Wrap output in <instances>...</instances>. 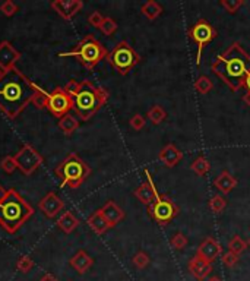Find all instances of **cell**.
<instances>
[{"mask_svg":"<svg viewBox=\"0 0 250 281\" xmlns=\"http://www.w3.org/2000/svg\"><path fill=\"white\" fill-rule=\"evenodd\" d=\"M37 84L18 69L4 72L0 79V111L10 120L16 119L31 102Z\"/></svg>","mask_w":250,"mask_h":281,"instance_id":"6da1fadb","label":"cell"},{"mask_svg":"<svg viewBox=\"0 0 250 281\" xmlns=\"http://www.w3.org/2000/svg\"><path fill=\"white\" fill-rule=\"evenodd\" d=\"M211 71L233 93H237L240 88H243L245 79L250 72V54L239 41H234L212 62Z\"/></svg>","mask_w":250,"mask_h":281,"instance_id":"7a4b0ae2","label":"cell"},{"mask_svg":"<svg viewBox=\"0 0 250 281\" xmlns=\"http://www.w3.org/2000/svg\"><path fill=\"white\" fill-rule=\"evenodd\" d=\"M32 214L34 208L15 189H7V193L0 204V226L12 234L19 230Z\"/></svg>","mask_w":250,"mask_h":281,"instance_id":"3957f363","label":"cell"},{"mask_svg":"<svg viewBox=\"0 0 250 281\" xmlns=\"http://www.w3.org/2000/svg\"><path fill=\"white\" fill-rule=\"evenodd\" d=\"M108 98L110 93L105 88L95 87L89 79H85L81 82L79 93L74 97V111L78 117H81V120L86 122L100 111Z\"/></svg>","mask_w":250,"mask_h":281,"instance_id":"277c9868","label":"cell"},{"mask_svg":"<svg viewBox=\"0 0 250 281\" xmlns=\"http://www.w3.org/2000/svg\"><path fill=\"white\" fill-rule=\"evenodd\" d=\"M108 51L107 49L101 44L100 41L92 35H86L83 37L74 50L68 51V53H62L60 56L62 57H66V56H74L76 60L88 71H92L101 60H104L107 57Z\"/></svg>","mask_w":250,"mask_h":281,"instance_id":"5b68a950","label":"cell"},{"mask_svg":"<svg viewBox=\"0 0 250 281\" xmlns=\"http://www.w3.org/2000/svg\"><path fill=\"white\" fill-rule=\"evenodd\" d=\"M54 172L65 186H69L72 189L79 187L91 175L89 166L75 153L69 154L63 161H60Z\"/></svg>","mask_w":250,"mask_h":281,"instance_id":"8992f818","label":"cell"},{"mask_svg":"<svg viewBox=\"0 0 250 281\" xmlns=\"http://www.w3.org/2000/svg\"><path fill=\"white\" fill-rule=\"evenodd\" d=\"M105 60L120 75H127L142 60V57L126 40H123L117 43L113 50L108 51Z\"/></svg>","mask_w":250,"mask_h":281,"instance_id":"52a82bcc","label":"cell"},{"mask_svg":"<svg viewBox=\"0 0 250 281\" xmlns=\"http://www.w3.org/2000/svg\"><path fill=\"white\" fill-rule=\"evenodd\" d=\"M148 208V214L150 217L160 226V227H166L168 226L175 217L180 214V208L175 204L174 201L168 196V195H158V198L150 205Z\"/></svg>","mask_w":250,"mask_h":281,"instance_id":"ba28073f","label":"cell"},{"mask_svg":"<svg viewBox=\"0 0 250 281\" xmlns=\"http://www.w3.org/2000/svg\"><path fill=\"white\" fill-rule=\"evenodd\" d=\"M217 35H218L217 29L211 25L206 19H198L193 25L189 28V37L196 43V47H198L196 65H200V59H202V51H203V49L212 40H215Z\"/></svg>","mask_w":250,"mask_h":281,"instance_id":"9c48e42d","label":"cell"},{"mask_svg":"<svg viewBox=\"0 0 250 281\" xmlns=\"http://www.w3.org/2000/svg\"><path fill=\"white\" fill-rule=\"evenodd\" d=\"M13 157L16 160L18 169L25 176H31L43 164V155L29 144H25Z\"/></svg>","mask_w":250,"mask_h":281,"instance_id":"30bf717a","label":"cell"},{"mask_svg":"<svg viewBox=\"0 0 250 281\" xmlns=\"http://www.w3.org/2000/svg\"><path fill=\"white\" fill-rule=\"evenodd\" d=\"M47 108L54 117H63L69 114L71 110H74V98L65 93L62 87H57L49 94V102Z\"/></svg>","mask_w":250,"mask_h":281,"instance_id":"8fae6325","label":"cell"},{"mask_svg":"<svg viewBox=\"0 0 250 281\" xmlns=\"http://www.w3.org/2000/svg\"><path fill=\"white\" fill-rule=\"evenodd\" d=\"M145 175H147V182L142 183V185H139V186L133 190V195H135V198H136L141 204L150 206V205L158 198L160 193H158V190H157V187H155V185H154L152 176H151L148 170H145Z\"/></svg>","mask_w":250,"mask_h":281,"instance_id":"7c38bea8","label":"cell"},{"mask_svg":"<svg viewBox=\"0 0 250 281\" xmlns=\"http://www.w3.org/2000/svg\"><path fill=\"white\" fill-rule=\"evenodd\" d=\"M50 6L59 16L69 21L75 16L78 12L82 10L83 3L81 0H53Z\"/></svg>","mask_w":250,"mask_h":281,"instance_id":"4fadbf2b","label":"cell"},{"mask_svg":"<svg viewBox=\"0 0 250 281\" xmlns=\"http://www.w3.org/2000/svg\"><path fill=\"white\" fill-rule=\"evenodd\" d=\"M196 255L202 258L203 261L212 264L217 258H220V256L223 255V246H221V243L217 239H214V237L209 236V237L203 239V242L198 246Z\"/></svg>","mask_w":250,"mask_h":281,"instance_id":"5bb4252c","label":"cell"},{"mask_svg":"<svg viewBox=\"0 0 250 281\" xmlns=\"http://www.w3.org/2000/svg\"><path fill=\"white\" fill-rule=\"evenodd\" d=\"M21 59V53L16 50L9 41L0 43V69L3 72H7L13 68H16V63Z\"/></svg>","mask_w":250,"mask_h":281,"instance_id":"9a60e30c","label":"cell"},{"mask_svg":"<svg viewBox=\"0 0 250 281\" xmlns=\"http://www.w3.org/2000/svg\"><path fill=\"white\" fill-rule=\"evenodd\" d=\"M40 211L47 217V218H54L63 208H65V201L54 192H49L40 202H38Z\"/></svg>","mask_w":250,"mask_h":281,"instance_id":"2e32d148","label":"cell"},{"mask_svg":"<svg viewBox=\"0 0 250 281\" xmlns=\"http://www.w3.org/2000/svg\"><path fill=\"white\" fill-rule=\"evenodd\" d=\"M189 273L196 279L198 281H203L205 279L209 277V274L212 273V264L203 261L202 258L198 255H195L190 261H189Z\"/></svg>","mask_w":250,"mask_h":281,"instance_id":"e0dca14e","label":"cell"},{"mask_svg":"<svg viewBox=\"0 0 250 281\" xmlns=\"http://www.w3.org/2000/svg\"><path fill=\"white\" fill-rule=\"evenodd\" d=\"M101 214L104 215V218L107 220V223L110 224V227H116L119 223H122V220L125 218V211L116 204L114 201H107L102 208H100Z\"/></svg>","mask_w":250,"mask_h":281,"instance_id":"ac0fdd59","label":"cell"},{"mask_svg":"<svg viewBox=\"0 0 250 281\" xmlns=\"http://www.w3.org/2000/svg\"><path fill=\"white\" fill-rule=\"evenodd\" d=\"M158 160L168 169L175 167L181 160H183V153L175 147L174 144H167L160 154H158Z\"/></svg>","mask_w":250,"mask_h":281,"instance_id":"d6986e66","label":"cell"},{"mask_svg":"<svg viewBox=\"0 0 250 281\" xmlns=\"http://www.w3.org/2000/svg\"><path fill=\"white\" fill-rule=\"evenodd\" d=\"M71 265L75 268L79 274H85L94 265V259L88 255L85 251H79L71 258Z\"/></svg>","mask_w":250,"mask_h":281,"instance_id":"ffe728a7","label":"cell"},{"mask_svg":"<svg viewBox=\"0 0 250 281\" xmlns=\"http://www.w3.org/2000/svg\"><path fill=\"white\" fill-rule=\"evenodd\" d=\"M214 186H215L223 195H228V193L237 186V179H236L231 173H228V172H221V173L217 176V179L214 180Z\"/></svg>","mask_w":250,"mask_h":281,"instance_id":"44dd1931","label":"cell"},{"mask_svg":"<svg viewBox=\"0 0 250 281\" xmlns=\"http://www.w3.org/2000/svg\"><path fill=\"white\" fill-rule=\"evenodd\" d=\"M86 223H88V226L92 229V231L97 233V234H104L108 229H111L110 224L107 223V220L104 218V215L101 214L100 209L95 211L94 214H91V215L88 217Z\"/></svg>","mask_w":250,"mask_h":281,"instance_id":"7402d4cb","label":"cell"},{"mask_svg":"<svg viewBox=\"0 0 250 281\" xmlns=\"http://www.w3.org/2000/svg\"><path fill=\"white\" fill-rule=\"evenodd\" d=\"M78 226H79V220L76 218L71 211H65L62 214V217L57 220V227L63 231V233H66V234H71Z\"/></svg>","mask_w":250,"mask_h":281,"instance_id":"603a6c76","label":"cell"},{"mask_svg":"<svg viewBox=\"0 0 250 281\" xmlns=\"http://www.w3.org/2000/svg\"><path fill=\"white\" fill-rule=\"evenodd\" d=\"M141 12H142V15H144L147 19L154 21V19H157V18L163 13V6H161L158 1H155V0H150V1H147L145 4H142Z\"/></svg>","mask_w":250,"mask_h":281,"instance_id":"cb8c5ba5","label":"cell"},{"mask_svg":"<svg viewBox=\"0 0 250 281\" xmlns=\"http://www.w3.org/2000/svg\"><path fill=\"white\" fill-rule=\"evenodd\" d=\"M59 128L62 129V132H63L65 135L71 136L76 129L79 128V122H78L76 117H74V116L69 113V114L63 116V117L59 120Z\"/></svg>","mask_w":250,"mask_h":281,"instance_id":"d4e9b609","label":"cell"},{"mask_svg":"<svg viewBox=\"0 0 250 281\" xmlns=\"http://www.w3.org/2000/svg\"><path fill=\"white\" fill-rule=\"evenodd\" d=\"M147 117L150 119L154 125H160V123H163L167 119V111L164 110V107H161V105L157 104V105H152L150 110H148Z\"/></svg>","mask_w":250,"mask_h":281,"instance_id":"484cf974","label":"cell"},{"mask_svg":"<svg viewBox=\"0 0 250 281\" xmlns=\"http://www.w3.org/2000/svg\"><path fill=\"white\" fill-rule=\"evenodd\" d=\"M190 170H192L193 173H196L198 176H205V175L211 170V164H209V161H208L206 157L199 155V157L190 164Z\"/></svg>","mask_w":250,"mask_h":281,"instance_id":"4316f807","label":"cell"},{"mask_svg":"<svg viewBox=\"0 0 250 281\" xmlns=\"http://www.w3.org/2000/svg\"><path fill=\"white\" fill-rule=\"evenodd\" d=\"M31 102H32V104H34L37 108H40V110L47 108V102H49V93H47V91H44L41 87H38V85H37L35 93H34V97H32Z\"/></svg>","mask_w":250,"mask_h":281,"instance_id":"83f0119b","label":"cell"},{"mask_svg":"<svg viewBox=\"0 0 250 281\" xmlns=\"http://www.w3.org/2000/svg\"><path fill=\"white\" fill-rule=\"evenodd\" d=\"M248 246H249L248 242H245L240 236H233L231 240L228 242V251L239 256L248 249Z\"/></svg>","mask_w":250,"mask_h":281,"instance_id":"f1b7e54d","label":"cell"},{"mask_svg":"<svg viewBox=\"0 0 250 281\" xmlns=\"http://www.w3.org/2000/svg\"><path fill=\"white\" fill-rule=\"evenodd\" d=\"M212 88H214V82L206 77V75L199 77L196 79V82H195V90H196L199 94H202V95L208 94Z\"/></svg>","mask_w":250,"mask_h":281,"instance_id":"f546056e","label":"cell"},{"mask_svg":"<svg viewBox=\"0 0 250 281\" xmlns=\"http://www.w3.org/2000/svg\"><path fill=\"white\" fill-rule=\"evenodd\" d=\"M209 209L214 212V214H221L227 206V199H225L223 195H214L211 199H209Z\"/></svg>","mask_w":250,"mask_h":281,"instance_id":"4dcf8cb0","label":"cell"},{"mask_svg":"<svg viewBox=\"0 0 250 281\" xmlns=\"http://www.w3.org/2000/svg\"><path fill=\"white\" fill-rule=\"evenodd\" d=\"M150 262H151L150 255H148L147 252H144V251H139L136 255L132 258V264H133V267L138 268V270H144V268H147V267L150 265Z\"/></svg>","mask_w":250,"mask_h":281,"instance_id":"1f68e13d","label":"cell"},{"mask_svg":"<svg viewBox=\"0 0 250 281\" xmlns=\"http://www.w3.org/2000/svg\"><path fill=\"white\" fill-rule=\"evenodd\" d=\"M187 243H189V240L183 233H175L174 236L170 239V245L173 246V249H175V251H183L187 246Z\"/></svg>","mask_w":250,"mask_h":281,"instance_id":"d6a6232c","label":"cell"},{"mask_svg":"<svg viewBox=\"0 0 250 281\" xmlns=\"http://www.w3.org/2000/svg\"><path fill=\"white\" fill-rule=\"evenodd\" d=\"M117 22L113 19V18H110V16H107V18H104V22H102V25L100 26V31L104 34V35H113L116 31H117Z\"/></svg>","mask_w":250,"mask_h":281,"instance_id":"836d02e7","label":"cell"},{"mask_svg":"<svg viewBox=\"0 0 250 281\" xmlns=\"http://www.w3.org/2000/svg\"><path fill=\"white\" fill-rule=\"evenodd\" d=\"M0 167H1L3 172H6V173H9V175L13 173V172L18 169L15 157H13V155H6V157L1 160V163H0Z\"/></svg>","mask_w":250,"mask_h":281,"instance_id":"e575fe53","label":"cell"},{"mask_svg":"<svg viewBox=\"0 0 250 281\" xmlns=\"http://www.w3.org/2000/svg\"><path fill=\"white\" fill-rule=\"evenodd\" d=\"M32 267H34V261L29 256H21L16 262V268L22 274H28L32 270Z\"/></svg>","mask_w":250,"mask_h":281,"instance_id":"d590c367","label":"cell"},{"mask_svg":"<svg viewBox=\"0 0 250 281\" xmlns=\"http://www.w3.org/2000/svg\"><path fill=\"white\" fill-rule=\"evenodd\" d=\"M245 4L243 0H221V6L224 7L228 13H236L239 9Z\"/></svg>","mask_w":250,"mask_h":281,"instance_id":"8d00e7d4","label":"cell"},{"mask_svg":"<svg viewBox=\"0 0 250 281\" xmlns=\"http://www.w3.org/2000/svg\"><path fill=\"white\" fill-rule=\"evenodd\" d=\"M129 125H130V128L135 129V130H142L147 125V119L142 114L136 113V114H133V117H130Z\"/></svg>","mask_w":250,"mask_h":281,"instance_id":"74e56055","label":"cell"},{"mask_svg":"<svg viewBox=\"0 0 250 281\" xmlns=\"http://www.w3.org/2000/svg\"><path fill=\"white\" fill-rule=\"evenodd\" d=\"M221 259H223V264H224L227 268H234L237 264H239V259H240V256L236 255V254H233V252H225L221 255Z\"/></svg>","mask_w":250,"mask_h":281,"instance_id":"f35d334b","label":"cell"},{"mask_svg":"<svg viewBox=\"0 0 250 281\" xmlns=\"http://www.w3.org/2000/svg\"><path fill=\"white\" fill-rule=\"evenodd\" d=\"M0 10L3 12V15H6V16H13L16 12H18V6L12 1V0H6L4 3H1V6H0Z\"/></svg>","mask_w":250,"mask_h":281,"instance_id":"ab89813d","label":"cell"},{"mask_svg":"<svg viewBox=\"0 0 250 281\" xmlns=\"http://www.w3.org/2000/svg\"><path fill=\"white\" fill-rule=\"evenodd\" d=\"M63 90H65L66 94H69L74 98L76 94L79 93V90H81V82H78L75 79H71L69 82H66V85L63 87Z\"/></svg>","mask_w":250,"mask_h":281,"instance_id":"60d3db41","label":"cell"},{"mask_svg":"<svg viewBox=\"0 0 250 281\" xmlns=\"http://www.w3.org/2000/svg\"><path fill=\"white\" fill-rule=\"evenodd\" d=\"M88 22H89V25H92L94 28H98V29H100V26L102 25V22H104V16L101 15L98 10H94V12L88 16Z\"/></svg>","mask_w":250,"mask_h":281,"instance_id":"b9f144b4","label":"cell"},{"mask_svg":"<svg viewBox=\"0 0 250 281\" xmlns=\"http://www.w3.org/2000/svg\"><path fill=\"white\" fill-rule=\"evenodd\" d=\"M38 281H59V280H57L54 276H51V274H46V276H43Z\"/></svg>","mask_w":250,"mask_h":281,"instance_id":"7bdbcfd3","label":"cell"},{"mask_svg":"<svg viewBox=\"0 0 250 281\" xmlns=\"http://www.w3.org/2000/svg\"><path fill=\"white\" fill-rule=\"evenodd\" d=\"M6 193H7V189H4V187L0 185V204L3 202V199H4V196H6Z\"/></svg>","mask_w":250,"mask_h":281,"instance_id":"ee69618b","label":"cell"},{"mask_svg":"<svg viewBox=\"0 0 250 281\" xmlns=\"http://www.w3.org/2000/svg\"><path fill=\"white\" fill-rule=\"evenodd\" d=\"M243 88H246V90H248V93H250V72L248 74L246 79H245V85H243Z\"/></svg>","mask_w":250,"mask_h":281,"instance_id":"f6af8a7d","label":"cell"},{"mask_svg":"<svg viewBox=\"0 0 250 281\" xmlns=\"http://www.w3.org/2000/svg\"><path fill=\"white\" fill-rule=\"evenodd\" d=\"M243 101L246 102V105H249L250 107V93H248V94L243 95Z\"/></svg>","mask_w":250,"mask_h":281,"instance_id":"bcb514c9","label":"cell"},{"mask_svg":"<svg viewBox=\"0 0 250 281\" xmlns=\"http://www.w3.org/2000/svg\"><path fill=\"white\" fill-rule=\"evenodd\" d=\"M206 281H223L220 277H217V276H212V277H209Z\"/></svg>","mask_w":250,"mask_h":281,"instance_id":"7dc6e473","label":"cell"},{"mask_svg":"<svg viewBox=\"0 0 250 281\" xmlns=\"http://www.w3.org/2000/svg\"><path fill=\"white\" fill-rule=\"evenodd\" d=\"M3 75H4V72H3V71H1V69H0V79H1V78H3Z\"/></svg>","mask_w":250,"mask_h":281,"instance_id":"c3c4849f","label":"cell"},{"mask_svg":"<svg viewBox=\"0 0 250 281\" xmlns=\"http://www.w3.org/2000/svg\"><path fill=\"white\" fill-rule=\"evenodd\" d=\"M248 245H249V246H250V239H249V242H248Z\"/></svg>","mask_w":250,"mask_h":281,"instance_id":"681fc988","label":"cell"}]
</instances>
